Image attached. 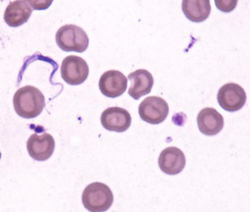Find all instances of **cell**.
<instances>
[{
  "label": "cell",
  "instance_id": "6da1fadb",
  "mask_svg": "<svg viewBox=\"0 0 250 212\" xmlns=\"http://www.w3.org/2000/svg\"><path fill=\"white\" fill-rule=\"evenodd\" d=\"M13 105L19 116L25 118H34L42 113L45 106L44 96L37 88L26 86L16 92Z\"/></svg>",
  "mask_w": 250,
  "mask_h": 212
},
{
  "label": "cell",
  "instance_id": "7a4b0ae2",
  "mask_svg": "<svg viewBox=\"0 0 250 212\" xmlns=\"http://www.w3.org/2000/svg\"><path fill=\"white\" fill-rule=\"evenodd\" d=\"M83 204L90 212L107 210L113 202V195L110 188L100 182H94L86 187L82 194Z\"/></svg>",
  "mask_w": 250,
  "mask_h": 212
},
{
  "label": "cell",
  "instance_id": "3957f363",
  "mask_svg": "<svg viewBox=\"0 0 250 212\" xmlns=\"http://www.w3.org/2000/svg\"><path fill=\"white\" fill-rule=\"evenodd\" d=\"M55 39L58 47L66 52H83L89 45L86 32L81 27L72 24L61 26L56 32Z\"/></svg>",
  "mask_w": 250,
  "mask_h": 212
},
{
  "label": "cell",
  "instance_id": "277c9868",
  "mask_svg": "<svg viewBox=\"0 0 250 212\" xmlns=\"http://www.w3.org/2000/svg\"><path fill=\"white\" fill-rule=\"evenodd\" d=\"M138 111L142 120L150 124H158L167 117L169 107L167 102L162 97L149 96L140 104Z\"/></svg>",
  "mask_w": 250,
  "mask_h": 212
},
{
  "label": "cell",
  "instance_id": "5b68a950",
  "mask_svg": "<svg viewBox=\"0 0 250 212\" xmlns=\"http://www.w3.org/2000/svg\"><path fill=\"white\" fill-rule=\"evenodd\" d=\"M61 73L62 78L67 84L80 85L88 77V66L83 58L76 55H69L62 60Z\"/></svg>",
  "mask_w": 250,
  "mask_h": 212
},
{
  "label": "cell",
  "instance_id": "8992f818",
  "mask_svg": "<svg viewBox=\"0 0 250 212\" xmlns=\"http://www.w3.org/2000/svg\"><path fill=\"white\" fill-rule=\"evenodd\" d=\"M244 89L234 83H229L222 86L217 94V101L225 110L233 112L241 109L246 101Z\"/></svg>",
  "mask_w": 250,
  "mask_h": 212
},
{
  "label": "cell",
  "instance_id": "52a82bcc",
  "mask_svg": "<svg viewBox=\"0 0 250 212\" xmlns=\"http://www.w3.org/2000/svg\"><path fill=\"white\" fill-rule=\"evenodd\" d=\"M55 141L47 133L41 135L34 133L27 141V149L30 156L34 160L43 161L52 155L55 149Z\"/></svg>",
  "mask_w": 250,
  "mask_h": 212
},
{
  "label": "cell",
  "instance_id": "ba28073f",
  "mask_svg": "<svg viewBox=\"0 0 250 212\" xmlns=\"http://www.w3.org/2000/svg\"><path fill=\"white\" fill-rule=\"evenodd\" d=\"M127 86V79L121 71L109 70L101 76L99 87L101 93L105 96L115 98L123 94Z\"/></svg>",
  "mask_w": 250,
  "mask_h": 212
},
{
  "label": "cell",
  "instance_id": "9c48e42d",
  "mask_svg": "<svg viewBox=\"0 0 250 212\" xmlns=\"http://www.w3.org/2000/svg\"><path fill=\"white\" fill-rule=\"evenodd\" d=\"M101 121L103 126L108 131L123 132L130 127L131 118L126 110L112 107L102 112Z\"/></svg>",
  "mask_w": 250,
  "mask_h": 212
},
{
  "label": "cell",
  "instance_id": "30bf717a",
  "mask_svg": "<svg viewBox=\"0 0 250 212\" xmlns=\"http://www.w3.org/2000/svg\"><path fill=\"white\" fill-rule=\"evenodd\" d=\"M186 163L185 156L179 148L170 146L164 149L158 158L161 170L168 175H176L184 168Z\"/></svg>",
  "mask_w": 250,
  "mask_h": 212
},
{
  "label": "cell",
  "instance_id": "8fae6325",
  "mask_svg": "<svg viewBox=\"0 0 250 212\" xmlns=\"http://www.w3.org/2000/svg\"><path fill=\"white\" fill-rule=\"evenodd\" d=\"M200 131L207 136H214L219 133L224 124L223 116L215 109L207 107L202 109L197 118Z\"/></svg>",
  "mask_w": 250,
  "mask_h": 212
},
{
  "label": "cell",
  "instance_id": "7c38bea8",
  "mask_svg": "<svg viewBox=\"0 0 250 212\" xmlns=\"http://www.w3.org/2000/svg\"><path fill=\"white\" fill-rule=\"evenodd\" d=\"M128 78L131 82L128 94L134 99L150 93L154 79L150 72L145 69H138L129 73Z\"/></svg>",
  "mask_w": 250,
  "mask_h": 212
},
{
  "label": "cell",
  "instance_id": "4fadbf2b",
  "mask_svg": "<svg viewBox=\"0 0 250 212\" xmlns=\"http://www.w3.org/2000/svg\"><path fill=\"white\" fill-rule=\"evenodd\" d=\"M31 12L32 9L27 1H14L6 7L4 19L6 24L9 26L17 27L26 22Z\"/></svg>",
  "mask_w": 250,
  "mask_h": 212
},
{
  "label": "cell",
  "instance_id": "5bb4252c",
  "mask_svg": "<svg viewBox=\"0 0 250 212\" xmlns=\"http://www.w3.org/2000/svg\"><path fill=\"white\" fill-rule=\"evenodd\" d=\"M182 8L186 17L196 23L207 19L211 10L209 0H183Z\"/></svg>",
  "mask_w": 250,
  "mask_h": 212
},
{
  "label": "cell",
  "instance_id": "9a60e30c",
  "mask_svg": "<svg viewBox=\"0 0 250 212\" xmlns=\"http://www.w3.org/2000/svg\"><path fill=\"white\" fill-rule=\"evenodd\" d=\"M216 7L224 12H229L233 10L236 6L237 0H215Z\"/></svg>",
  "mask_w": 250,
  "mask_h": 212
},
{
  "label": "cell",
  "instance_id": "2e32d148",
  "mask_svg": "<svg viewBox=\"0 0 250 212\" xmlns=\"http://www.w3.org/2000/svg\"><path fill=\"white\" fill-rule=\"evenodd\" d=\"M1 153H0V158H1Z\"/></svg>",
  "mask_w": 250,
  "mask_h": 212
}]
</instances>
